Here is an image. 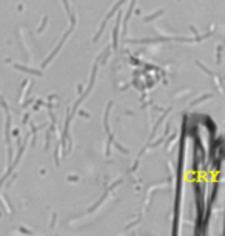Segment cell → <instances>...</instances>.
Returning <instances> with one entry per match:
<instances>
[{
  "label": "cell",
  "mask_w": 225,
  "mask_h": 236,
  "mask_svg": "<svg viewBox=\"0 0 225 236\" xmlns=\"http://www.w3.org/2000/svg\"><path fill=\"white\" fill-rule=\"evenodd\" d=\"M125 2H127V0H119V2L116 3V5L113 6V8H111V11H110V12H108V14L105 16V19L102 20V25H100V28H99V31H97V34L94 36V40H97V39L100 37V34H102V31H104V28H105V25H106V22H108V20H110V19H111V17L114 16V12H117V11H119V8H120L122 5H124Z\"/></svg>",
  "instance_id": "6da1fadb"
},
{
  "label": "cell",
  "mask_w": 225,
  "mask_h": 236,
  "mask_svg": "<svg viewBox=\"0 0 225 236\" xmlns=\"http://www.w3.org/2000/svg\"><path fill=\"white\" fill-rule=\"evenodd\" d=\"M120 22H122V12H119L117 19H116V25H114V28H113V45H114V48L117 46V31H119Z\"/></svg>",
  "instance_id": "7a4b0ae2"
},
{
  "label": "cell",
  "mask_w": 225,
  "mask_h": 236,
  "mask_svg": "<svg viewBox=\"0 0 225 236\" xmlns=\"http://www.w3.org/2000/svg\"><path fill=\"white\" fill-rule=\"evenodd\" d=\"M134 5H136V0H131V3H129V8H128L127 14H125V17H124V34H127V23H128L129 17H131V12H133V9H134Z\"/></svg>",
  "instance_id": "3957f363"
},
{
  "label": "cell",
  "mask_w": 225,
  "mask_h": 236,
  "mask_svg": "<svg viewBox=\"0 0 225 236\" xmlns=\"http://www.w3.org/2000/svg\"><path fill=\"white\" fill-rule=\"evenodd\" d=\"M163 14V9H159V11H156L154 14H150V16H145L144 17V22H151V20H154V19H157L159 16H162Z\"/></svg>",
  "instance_id": "277c9868"
},
{
  "label": "cell",
  "mask_w": 225,
  "mask_h": 236,
  "mask_svg": "<svg viewBox=\"0 0 225 236\" xmlns=\"http://www.w3.org/2000/svg\"><path fill=\"white\" fill-rule=\"evenodd\" d=\"M62 3H63V6H65V11H66V14L68 16H73V12H71V8H70V3H68V0H62Z\"/></svg>",
  "instance_id": "5b68a950"
},
{
  "label": "cell",
  "mask_w": 225,
  "mask_h": 236,
  "mask_svg": "<svg viewBox=\"0 0 225 236\" xmlns=\"http://www.w3.org/2000/svg\"><path fill=\"white\" fill-rule=\"evenodd\" d=\"M46 22H48V16H45L43 17V22H42V25L39 26V30H37V32H40V31H43V28L46 26Z\"/></svg>",
  "instance_id": "8992f818"
}]
</instances>
